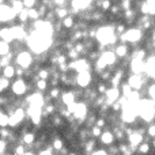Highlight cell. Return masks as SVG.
Segmentation results:
<instances>
[{"label": "cell", "instance_id": "ac0fdd59", "mask_svg": "<svg viewBox=\"0 0 155 155\" xmlns=\"http://www.w3.org/2000/svg\"><path fill=\"white\" fill-rule=\"evenodd\" d=\"M0 38H2V41H5V42L14 41V35H12V31H11V27H3V29H0Z\"/></svg>", "mask_w": 155, "mask_h": 155}, {"label": "cell", "instance_id": "f5cc1de1", "mask_svg": "<svg viewBox=\"0 0 155 155\" xmlns=\"http://www.w3.org/2000/svg\"><path fill=\"white\" fill-rule=\"evenodd\" d=\"M153 147H155V137H154V142H153Z\"/></svg>", "mask_w": 155, "mask_h": 155}, {"label": "cell", "instance_id": "816d5d0a", "mask_svg": "<svg viewBox=\"0 0 155 155\" xmlns=\"http://www.w3.org/2000/svg\"><path fill=\"white\" fill-rule=\"evenodd\" d=\"M67 155H78V154H76V153H68Z\"/></svg>", "mask_w": 155, "mask_h": 155}, {"label": "cell", "instance_id": "ba28073f", "mask_svg": "<svg viewBox=\"0 0 155 155\" xmlns=\"http://www.w3.org/2000/svg\"><path fill=\"white\" fill-rule=\"evenodd\" d=\"M147 76V75H146ZM146 76H142V75H137V74H132L131 76L128 78V84L131 86L132 90H137L140 91L142 87L144 86V80H146Z\"/></svg>", "mask_w": 155, "mask_h": 155}, {"label": "cell", "instance_id": "3957f363", "mask_svg": "<svg viewBox=\"0 0 155 155\" xmlns=\"http://www.w3.org/2000/svg\"><path fill=\"white\" fill-rule=\"evenodd\" d=\"M25 117H26V110H25L22 106L16 107L12 113L8 114V125L12 127V128H15V127H18L19 124L23 123Z\"/></svg>", "mask_w": 155, "mask_h": 155}, {"label": "cell", "instance_id": "5b68a950", "mask_svg": "<svg viewBox=\"0 0 155 155\" xmlns=\"http://www.w3.org/2000/svg\"><path fill=\"white\" fill-rule=\"evenodd\" d=\"M104 95H105V104L110 106V105L114 104V102L121 97V91L118 87H113L112 86V87H109L106 91H105Z\"/></svg>", "mask_w": 155, "mask_h": 155}, {"label": "cell", "instance_id": "ee69618b", "mask_svg": "<svg viewBox=\"0 0 155 155\" xmlns=\"http://www.w3.org/2000/svg\"><path fill=\"white\" fill-rule=\"evenodd\" d=\"M107 90V87H106V84H105L104 82H101L98 86H97V91L98 93H101V94H105V91Z\"/></svg>", "mask_w": 155, "mask_h": 155}, {"label": "cell", "instance_id": "c3c4849f", "mask_svg": "<svg viewBox=\"0 0 155 155\" xmlns=\"http://www.w3.org/2000/svg\"><path fill=\"white\" fill-rule=\"evenodd\" d=\"M5 148H7V144H5V142H4V140H2V139H0V155H2V154H4Z\"/></svg>", "mask_w": 155, "mask_h": 155}, {"label": "cell", "instance_id": "e0dca14e", "mask_svg": "<svg viewBox=\"0 0 155 155\" xmlns=\"http://www.w3.org/2000/svg\"><path fill=\"white\" fill-rule=\"evenodd\" d=\"M61 102L65 105V106H68V105L76 102L75 93H74V91H65V93H63L61 94Z\"/></svg>", "mask_w": 155, "mask_h": 155}, {"label": "cell", "instance_id": "6da1fadb", "mask_svg": "<svg viewBox=\"0 0 155 155\" xmlns=\"http://www.w3.org/2000/svg\"><path fill=\"white\" fill-rule=\"evenodd\" d=\"M95 38L99 42V45H104V46H109V45H113V44L117 42V34H116L113 26L99 27V29L97 30Z\"/></svg>", "mask_w": 155, "mask_h": 155}, {"label": "cell", "instance_id": "4fadbf2b", "mask_svg": "<svg viewBox=\"0 0 155 155\" xmlns=\"http://www.w3.org/2000/svg\"><path fill=\"white\" fill-rule=\"evenodd\" d=\"M99 59H101L102 61L106 64V67H109V65H114L116 61H117V56L114 54V52H113V51H104V52H101Z\"/></svg>", "mask_w": 155, "mask_h": 155}, {"label": "cell", "instance_id": "74e56055", "mask_svg": "<svg viewBox=\"0 0 155 155\" xmlns=\"http://www.w3.org/2000/svg\"><path fill=\"white\" fill-rule=\"evenodd\" d=\"M22 2H23L25 8H34V5L37 4L38 0H22Z\"/></svg>", "mask_w": 155, "mask_h": 155}, {"label": "cell", "instance_id": "52a82bcc", "mask_svg": "<svg viewBox=\"0 0 155 155\" xmlns=\"http://www.w3.org/2000/svg\"><path fill=\"white\" fill-rule=\"evenodd\" d=\"M91 80H93V75L90 71H84V72H79L75 78V83L80 88H87L90 86Z\"/></svg>", "mask_w": 155, "mask_h": 155}, {"label": "cell", "instance_id": "836d02e7", "mask_svg": "<svg viewBox=\"0 0 155 155\" xmlns=\"http://www.w3.org/2000/svg\"><path fill=\"white\" fill-rule=\"evenodd\" d=\"M60 95H61V94H60L59 87H52V90L49 91V98H52V99H56V98H59Z\"/></svg>", "mask_w": 155, "mask_h": 155}, {"label": "cell", "instance_id": "7c38bea8", "mask_svg": "<svg viewBox=\"0 0 155 155\" xmlns=\"http://www.w3.org/2000/svg\"><path fill=\"white\" fill-rule=\"evenodd\" d=\"M88 113V107L87 105L84 104V102H76V107H75V112L72 113L74 117L78 118V120L82 123L83 120L86 118V116H87Z\"/></svg>", "mask_w": 155, "mask_h": 155}, {"label": "cell", "instance_id": "bcb514c9", "mask_svg": "<svg viewBox=\"0 0 155 155\" xmlns=\"http://www.w3.org/2000/svg\"><path fill=\"white\" fill-rule=\"evenodd\" d=\"M105 124H106V121H105L102 117H99V118H97V120H95V123H94V125L99 127V128H104V127H105Z\"/></svg>", "mask_w": 155, "mask_h": 155}, {"label": "cell", "instance_id": "9a60e30c", "mask_svg": "<svg viewBox=\"0 0 155 155\" xmlns=\"http://www.w3.org/2000/svg\"><path fill=\"white\" fill-rule=\"evenodd\" d=\"M114 54L118 57V59H125L127 56H128V52H129V48L127 44H118V45H116L114 48Z\"/></svg>", "mask_w": 155, "mask_h": 155}, {"label": "cell", "instance_id": "44dd1931", "mask_svg": "<svg viewBox=\"0 0 155 155\" xmlns=\"http://www.w3.org/2000/svg\"><path fill=\"white\" fill-rule=\"evenodd\" d=\"M3 76L7 78V79H12L15 76V67L14 65H5L4 70H3Z\"/></svg>", "mask_w": 155, "mask_h": 155}, {"label": "cell", "instance_id": "4316f807", "mask_svg": "<svg viewBox=\"0 0 155 155\" xmlns=\"http://www.w3.org/2000/svg\"><path fill=\"white\" fill-rule=\"evenodd\" d=\"M37 76H38V79H45V80H48V78L51 76V71H49V70H44V68H41V70L38 71Z\"/></svg>", "mask_w": 155, "mask_h": 155}, {"label": "cell", "instance_id": "4dcf8cb0", "mask_svg": "<svg viewBox=\"0 0 155 155\" xmlns=\"http://www.w3.org/2000/svg\"><path fill=\"white\" fill-rule=\"evenodd\" d=\"M67 57H70L71 60H78V59H79V57H80V54H79V52H78L75 48H71L70 51H68Z\"/></svg>", "mask_w": 155, "mask_h": 155}, {"label": "cell", "instance_id": "603a6c76", "mask_svg": "<svg viewBox=\"0 0 155 155\" xmlns=\"http://www.w3.org/2000/svg\"><path fill=\"white\" fill-rule=\"evenodd\" d=\"M120 91H121V95H124V97H127V98H128L134 90L131 88V86H129L128 83H123V84H121V87H120Z\"/></svg>", "mask_w": 155, "mask_h": 155}, {"label": "cell", "instance_id": "9c48e42d", "mask_svg": "<svg viewBox=\"0 0 155 155\" xmlns=\"http://www.w3.org/2000/svg\"><path fill=\"white\" fill-rule=\"evenodd\" d=\"M15 16L16 14L14 12L11 5L0 4V22H10L12 19H15Z\"/></svg>", "mask_w": 155, "mask_h": 155}, {"label": "cell", "instance_id": "f907efd6", "mask_svg": "<svg viewBox=\"0 0 155 155\" xmlns=\"http://www.w3.org/2000/svg\"><path fill=\"white\" fill-rule=\"evenodd\" d=\"M110 11H112V14H118V11H120V7H118V5H112V7H110Z\"/></svg>", "mask_w": 155, "mask_h": 155}, {"label": "cell", "instance_id": "db71d44e", "mask_svg": "<svg viewBox=\"0 0 155 155\" xmlns=\"http://www.w3.org/2000/svg\"><path fill=\"white\" fill-rule=\"evenodd\" d=\"M154 105H155V101H154Z\"/></svg>", "mask_w": 155, "mask_h": 155}, {"label": "cell", "instance_id": "d4e9b609", "mask_svg": "<svg viewBox=\"0 0 155 155\" xmlns=\"http://www.w3.org/2000/svg\"><path fill=\"white\" fill-rule=\"evenodd\" d=\"M16 16H18L19 22H22V25H25L27 21H29V12H27V8H23Z\"/></svg>", "mask_w": 155, "mask_h": 155}, {"label": "cell", "instance_id": "b9f144b4", "mask_svg": "<svg viewBox=\"0 0 155 155\" xmlns=\"http://www.w3.org/2000/svg\"><path fill=\"white\" fill-rule=\"evenodd\" d=\"M25 153H26V148H25L22 144L16 146L15 150H14V154H15V155H22V154H25Z\"/></svg>", "mask_w": 155, "mask_h": 155}, {"label": "cell", "instance_id": "8992f818", "mask_svg": "<svg viewBox=\"0 0 155 155\" xmlns=\"http://www.w3.org/2000/svg\"><path fill=\"white\" fill-rule=\"evenodd\" d=\"M11 90H12V94L16 97H22L26 94V91L29 90V87H27L26 82H25L22 78H19V79H16L15 82L12 83V86H11Z\"/></svg>", "mask_w": 155, "mask_h": 155}, {"label": "cell", "instance_id": "7bdbcfd3", "mask_svg": "<svg viewBox=\"0 0 155 155\" xmlns=\"http://www.w3.org/2000/svg\"><path fill=\"white\" fill-rule=\"evenodd\" d=\"M131 4H132L131 0H121V8H123L124 11L129 10V8H131Z\"/></svg>", "mask_w": 155, "mask_h": 155}, {"label": "cell", "instance_id": "681fc988", "mask_svg": "<svg viewBox=\"0 0 155 155\" xmlns=\"http://www.w3.org/2000/svg\"><path fill=\"white\" fill-rule=\"evenodd\" d=\"M90 155H109V154H107L105 150H95V151H93Z\"/></svg>", "mask_w": 155, "mask_h": 155}, {"label": "cell", "instance_id": "11a10c76", "mask_svg": "<svg viewBox=\"0 0 155 155\" xmlns=\"http://www.w3.org/2000/svg\"><path fill=\"white\" fill-rule=\"evenodd\" d=\"M5 155H8V154H5Z\"/></svg>", "mask_w": 155, "mask_h": 155}, {"label": "cell", "instance_id": "8fae6325", "mask_svg": "<svg viewBox=\"0 0 155 155\" xmlns=\"http://www.w3.org/2000/svg\"><path fill=\"white\" fill-rule=\"evenodd\" d=\"M143 140H144V135H142L140 132L135 131V129L128 135V144H129V147H131L132 150L136 148L137 146L143 142Z\"/></svg>", "mask_w": 155, "mask_h": 155}, {"label": "cell", "instance_id": "ffe728a7", "mask_svg": "<svg viewBox=\"0 0 155 155\" xmlns=\"http://www.w3.org/2000/svg\"><path fill=\"white\" fill-rule=\"evenodd\" d=\"M22 142L27 146H31L35 143V135L33 132H25L23 134V137H22Z\"/></svg>", "mask_w": 155, "mask_h": 155}, {"label": "cell", "instance_id": "277c9868", "mask_svg": "<svg viewBox=\"0 0 155 155\" xmlns=\"http://www.w3.org/2000/svg\"><path fill=\"white\" fill-rule=\"evenodd\" d=\"M33 61H34V57H33L31 53L27 51H21L15 57V63L19 65V67L23 68V70H29V68L31 67Z\"/></svg>", "mask_w": 155, "mask_h": 155}, {"label": "cell", "instance_id": "1f68e13d", "mask_svg": "<svg viewBox=\"0 0 155 155\" xmlns=\"http://www.w3.org/2000/svg\"><path fill=\"white\" fill-rule=\"evenodd\" d=\"M8 125V114H5L4 112H0V127H7Z\"/></svg>", "mask_w": 155, "mask_h": 155}, {"label": "cell", "instance_id": "d6a6232c", "mask_svg": "<svg viewBox=\"0 0 155 155\" xmlns=\"http://www.w3.org/2000/svg\"><path fill=\"white\" fill-rule=\"evenodd\" d=\"M99 7L102 8V11H107L112 7V2H110V0H101V2H99Z\"/></svg>", "mask_w": 155, "mask_h": 155}, {"label": "cell", "instance_id": "e575fe53", "mask_svg": "<svg viewBox=\"0 0 155 155\" xmlns=\"http://www.w3.org/2000/svg\"><path fill=\"white\" fill-rule=\"evenodd\" d=\"M52 147H53L56 151H60L63 147H64V143H63V140H60V139H54L53 143H52Z\"/></svg>", "mask_w": 155, "mask_h": 155}, {"label": "cell", "instance_id": "d590c367", "mask_svg": "<svg viewBox=\"0 0 155 155\" xmlns=\"http://www.w3.org/2000/svg\"><path fill=\"white\" fill-rule=\"evenodd\" d=\"M90 134H91V136L93 137H99L101 136V134H102V128H99V127H97V125H93Z\"/></svg>", "mask_w": 155, "mask_h": 155}, {"label": "cell", "instance_id": "f6af8a7d", "mask_svg": "<svg viewBox=\"0 0 155 155\" xmlns=\"http://www.w3.org/2000/svg\"><path fill=\"white\" fill-rule=\"evenodd\" d=\"M52 123H53L54 125H60V124H63L61 116H53V117H52Z\"/></svg>", "mask_w": 155, "mask_h": 155}, {"label": "cell", "instance_id": "2e32d148", "mask_svg": "<svg viewBox=\"0 0 155 155\" xmlns=\"http://www.w3.org/2000/svg\"><path fill=\"white\" fill-rule=\"evenodd\" d=\"M101 142L104 143V144L106 146H112L113 143L116 142V137H114V134H113L112 131H105L101 134Z\"/></svg>", "mask_w": 155, "mask_h": 155}, {"label": "cell", "instance_id": "7402d4cb", "mask_svg": "<svg viewBox=\"0 0 155 155\" xmlns=\"http://www.w3.org/2000/svg\"><path fill=\"white\" fill-rule=\"evenodd\" d=\"M61 25L65 29H71V27H74V25H75V19H74L72 15H67L65 18L61 19Z\"/></svg>", "mask_w": 155, "mask_h": 155}, {"label": "cell", "instance_id": "30bf717a", "mask_svg": "<svg viewBox=\"0 0 155 155\" xmlns=\"http://www.w3.org/2000/svg\"><path fill=\"white\" fill-rule=\"evenodd\" d=\"M129 68H131L132 74H137L142 75L146 72V60H139V59H132L129 63Z\"/></svg>", "mask_w": 155, "mask_h": 155}, {"label": "cell", "instance_id": "5bb4252c", "mask_svg": "<svg viewBox=\"0 0 155 155\" xmlns=\"http://www.w3.org/2000/svg\"><path fill=\"white\" fill-rule=\"evenodd\" d=\"M11 31H12V35H14V40L15 41H22L25 37L27 35V31L25 29V26H12L11 27Z\"/></svg>", "mask_w": 155, "mask_h": 155}, {"label": "cell", "instance_id": "f546056e", "mask_svg": "<svg viewBox=\"0 0 155 155\" xmlns=\"http://www.w3.org/2000/svg\"><path fill=\"white\" fill-rule=\"evenodd\" d=\"M27 12H29V19H33V21H37V19L40 18L37 8H27Z\"/></svg>", "mask_w": 155, "mask_h": 155}, {"label": "cell", "instance_id": "ab89813d", "mask_svg": "<svg viewBox=\"0 0 155 155\" xmlns=\"http://www.w3.org/2000/svg\"><path fill=\"white\" fill-rule=\"evenodd\" d=\"M125 25H123V23H120V25H117V26L114 27V31H116V34L117 35H120V34H123L124 31H125Z\"/></svg>", "mask_w": 155, "mask_h": 155}, {"label": "cell", "instance_id": "f1b7e54d", "mask_svg": "<svg viewBox=\"0 0 155 155\" xmlns=\"http://www.w3.org/2000/svg\"><path fill=\"white\" fill-rule=\"evenodd\" d=\"M37 88L40 91H45L46 88H48V80H45V79H38V82H37Z\"/></svg>", "mask_w": 155, "mask_h": 155}, {"label": "cell", "instance_id": "d6986e66", "mask_svg": "<svg viewBox=\"0 0 155 155\" xmlns=\"http://www.w3.org/2000/svg\"><path fill=\"white\" fill-rule=\"evenodd\" d=\"M150 151H151V143L150 142L143 140V142L137 146V153H139L140 155H147Z\"/></svg>", "mask_w": 155, "mask_h": 155}, {"label": "cell", "instance_id": "cb8c5ba5", "mask_svg": "<svg viewBox=\"0 0 155 155\" xmlns=\"http://www.w3.org/2000/svg\"><path fill=\"white\" fill-rule=\"evenodd\" d=\"M68 14H70V10H67V8H64V7H59V8H56V11H54V15H56L59 19L65 18Z\"/></svg>", "mask_w": 155, "mask_h": 155}, {"label": "cell", "instance_id": "83f0119b", "mask_svg": "<svg viewBox=\"0 0 155 155\" xmlns=\"http://www.w3.org/2000/svg\"><path fill=\"white\" fill-rule=\"evenodd\" d=\"M8 87H10V79H7V78H2V79H0V93H3L4 90H7Z\"/></svg>", "mask_w": 155, "mask_h": 155}, {"label": "cell", "instance_id": "7dc6e473", "mask_svg": "<svg viewBox=\"0 0 155 155\" xmlns=\"http://www.w3.org/2000/svg\"><path fill=\"white\" fill-rule=\"evenodd\" d=\"M23 75H25V70H23L22 67H19V65H18V67L15 68V76H19V78H21V76H23Z\"/></svg>", "mask_w": 155, "mask_h": 155}, {"label": "cell", "instance_id": "60d3db41", "mask_svg": "<svg viewBox=\"0 0 155 155\" xmlns=\"http://www.w3.org/2000/svg\"><path fill=\"white\" fill-rule=\"evenodd\" d=\"M37 11H38V15H40V16H45L46 12H48V7H46V5H44V4H41L40 7L37 8Z\"/></svg>", "mask_w": 155, "mask_h": 155}, {"label": "cell", "instance_id": "7a4b0ae2", "mask_svg": "<svg viewBox=\"0 0 155 155\" xmlns=\"http://www.w3.org/2000/svg\"><path fill=\"white\" fill-rule=\"evenodd\" d=\"M120 40L123 41L124 44H134V45H137L140 41L143 40V30L139 29V27H132V29H128L123 33V34L118 35Z\"/></svg>", "mask_w": 155, "mask_h": 155}, {"label": "cell", "instance_id": "f35d334b", "mask_svg": "<svg viewBox=\"0 0 155 155\" xmlns=\"http://www.w3.org/2000/svg\"><path fill=\"white\" fill-rule=\"evenodd\" d=\"M101 79H102V82H105V80H110L112 79V72L107 71V70H104L101 72Z\"/></svg>", "mask_w": 155, "mask_h": 155}, {"label": "cell", "instance_id": "484cf974", "mask_svg": "<svg viewBox=\"0 0 155 155\" xmlns=\"http://www.w3.org/2000/svg\"><path fill=\"white\" fill-rule=\"evenodd\" d=\"M10 53V45L5 41H0V57Z\"/></svg>", "mask_w": 155, "mask_h": 155}, {"label": "cell", "instance_id": "8d00e7d4", "mask_svg": "<svg viewBox=\"0 0 155 155\" xmlns=\"http://www.w3.org/2000/svg\"><path fill=\"white\" fill-rule=\"evenodd\" d=\"M146 134L148 135V137H155V124H148L146 128Z\"/></svg>", "mask_w": 155, "mask_h": 155}]
</instances>
